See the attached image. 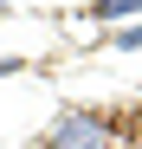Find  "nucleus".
<instances>
[{
	"label": "nucleus",
	"instance_id": "2",
	"mask_svg": "<svg viewBox=\"0 0 142 149\" xmlns=\"http://www.w3.org/2000/svg\"><path fill=\"white\" fill-rule=\"evenodd\" d=\"M142 13V0H97V19H129Z\"/></svg>",
	"mask_w": 142,
	"mask_h": 149
},
{
	"label": "nucleus",
	"instance_id": "4",
	"mask_svg": "<svg viewBox=\"0 0 142 149\" xmlns=\"http://www.w3.org/2000/svg\"><path fill=\"white\" fill-rule=\"evenodd\" d=\"M0 19H7V0H0Z\"/></svg>",
	"mask_w": 142,
	"mask_h": 149
},
{
	"label": "nucleus",
	"instance_id": "3",
	"mask_svg": "<svg viewBox=\"0 0 142 149\" xmlns=\"http://www.w3.org/2000/svg\"><path fill=\"white\" fill-rule=\"evenodd\" d=\"M116 45H123V52H136V45H142V19H136L129 33H116Z\"/></svg>",
	"mask_w": 142,
	"mask_h": 149
},
{
	"label": "nucleus",
	"instance_id": "1",
	"mask_svg": "<svg viewBox=\"0 0 142 149\" xmlns=\"http://www.w3.org/2000/svg\"><path fill=\"white\" fill-rule=\"evenodd\" d=\"M52 149H110V130L97 117H84V110H71L52 123Z\"/></svg>",
	"mask_w": 142,
	"mask_h": 149
}]
</instances>
